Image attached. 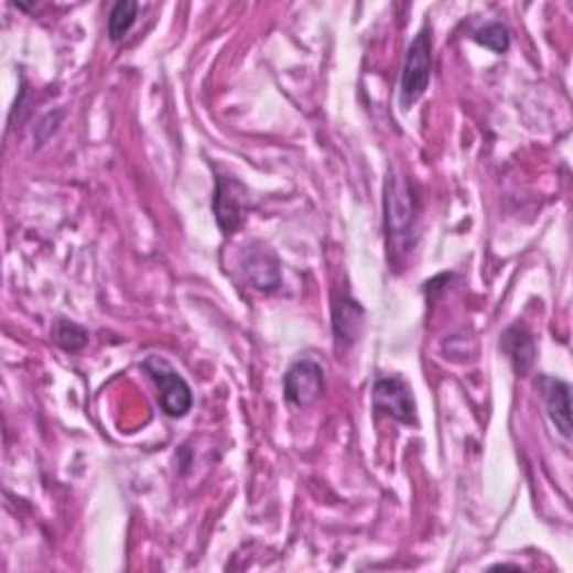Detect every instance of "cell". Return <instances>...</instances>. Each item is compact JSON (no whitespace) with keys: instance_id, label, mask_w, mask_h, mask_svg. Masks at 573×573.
I'll return each mask as SVG.
<instances>
[{"instance_id":"1","label":"cell","mask_w":573,"mask_h":573,"mask_svg":"<svg viewBox=\"0 0 573 573\" xmlns=\"http://www.w3.org/2000/svg\"><path fill=\"white\" fill-rule=\"evenodd\" d=\"M430 75H433V39L425 25L408 47L403 72H401V106L412 108L428 90Z\"/></svg>"},{"instance_id":"2","label":"cell","mask_w":573,"mask_h":573,"mask_svg":"<svg viewBox=\"0 0 573 573\" xmlns=\"http://www.w3.org/2000/svg\"><path fill=\"white\" fill-rule=\"evenodd\" d=\"M383 210H386V231L390 238H406L412 229L417 202L408 180L390 166L383 191Z\"/></svg>"},{"instance_id":"3","label":"cell","mask_w":573,"mask_h":573,"mask_svg":"<svg viewBox=\"0 0 573 573\" xmlns=\"http://www.w3.org/2000/svg\"><path fill=\"white\" fill-rule=\"evenodd\" d=\"M143 370L149 372V377L160 388V403L169 417L177 419L191 410L193 392L169 361H164L160 356H149L147 361H143Z\"/></svg>"},{"instance_id":"4","label":"cell","mask_w":573,"mask_h":573,"mask_svg":"<svg viewBox=\"0 0 573 573\" xmlns=\"http://www.w3.org/2000/svg\"><path fill=\"white\" fill-rule=\"evenodd\" d=\"M249 191L231 177H220L213 193V213L225 236L236 234L247 218Z\"/></svg>"},{"instance_id":"5","label":"cell","mask_w":573,"mask_h":573,"mask_svg":"<svg viewBox=\"0 0 573 573\" xmlns=\"http://www.w3.org/2000/svg\"><path fill=\"white\" fill-rule=\"evenodd\" d=\"M240 273L258 292H275L280 286V262L271 247L251 242L240 256Z\"/></svg>"},{"instance_id":"6","label":"cell","mask_w":573,"mask_h":573,"mask_svg":"<svg viewBox=\"0 0 573 573\" xmlns=\"http://www.w3.org/2000/svg\"><path fill=\"white\" fill-rule=\"evenodd\" d=\"M323 368L312 358H303L284 375V397L299 408L316 403L323 394Z\"/></svg>"},{"instance_id":"7","label":"cell","mask_w":573,"mask_h":573,"mask_svg":"<svg viewBox=\"0 0 573 573\" xmlns=\"http://www.w3.org/2000/svg\"><path fill=\"white\" fill-rule=\"evenodd\" d=\"M375 412L388 414L401 423H414V399L408 383L399 377H381L375 383Z\"/></svg>"},{"instance_id":"8","label":"cell","mask_w":573,"mask_h":573,"mask_svg":"<svg viewBox=\"0 0 573 573\" xmlns=\"http://www.w3.org/2000/svg\"><path fill=\"white\" fill-rule=\"evenodd\" d=\"M540 392L547 403V412L558 433L569 440L571 437V388L569 383L547 377H540Z\"/></svg>"},{"instance_id":"9","label":"cell","mask_w":573,"mask_h":573,"mask_svg":"<svg viewBox=\"0 0 573 573\" xmlns=\"http://www.w3.org/2000/svg\"><path fill=\"white\" fill-rule=\"evenodd\" d=\"M366 312L361 303H356L349 296H340L334 305V336L338 345H352L364 332Z\"/></svg>"},{"instance_id":"10","label":"cell","mask_w":573,"mask_h":573,"mask_svg":"<svg viewBox=\"0 0 573 573\" xmlns=\"http://www.w3.org/2000/svg\"><path fill=\"white\" fill-rule=\"evenodd\" d=\"M501 349L511 358V364L520 377H525L536 361V343L525 325H513L501 334Z\"/></svg>"},{"instance_id":"11","label":"cell","mask_w":573,"mask_h":573,"mask_svg":"<svg viewBox=\"0 0 573 573\" xmlns=\"http://www.w3.org/2000/svg\"><path fill=\"white\" fill-rule=\"evenodd\" d=\"M137 10H139V6L134 3V0H119V3L112 8L110 19H108V32H110L112 41H119L128 34V30L134 25Z\"/></svg>"},{"instance_id":"12","label":"cell","mask_w":573,"mask_h":573,"mask_svg":"<svg viewBox=\"0 0 573 573\" xmlns=\"http://www.w3.org/2000/svg\"><path fill=\"white\" fill-rule=\"evenodd\" d=\"M52 338L58 347H63L67 352H77L88 343V332L77 323H69V321L61 318V321L54 323Z\"/></svg>"},{"instance_id":"13","label":"cell","mask_w":573,"mask_h":573,"mask_svg":"<svg viewBox=\"0 0 573 573\" xmlns=\"http://www.w3.org/2000/svg\"><path fill=\"white\" fill-rule=\"evenodd\" d=\"M475 41L497 54H505L511 45V36H509V30L501 25V23H490L486 25L484 30L475 32Z\"/></svg>"}]
</instances>
